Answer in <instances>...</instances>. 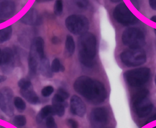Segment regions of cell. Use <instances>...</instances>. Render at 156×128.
<instances>
[{"label": "cell", "instance_id": "obj_1", "mask_svg": "<svg viewBox=\"0 0 156 128\" xmlns=\"http://www.w3.org/2000/svg\"><path fill=\"white\" fill-rule=\"evenodd\" d=\"M73 88L80 95L92 104L101 103L107 97V90L103 84L86 76L78 77L73 84Z\"/></svg>", "mask_w": 156, "mask_h": 128}, {"label": "cell", "instance_id": "obj_2", "mask_svg": "<svg viewBox=\"0 0 156 128\" xmlns=\"http://www.w3.org/2000/svg\"><path fill=\"white\" fill-rule=\"evenodd\" d=\"M78 58L87 67L94 65L97 52L96 38L93 34L86 32L81 35L78 41Z\"/></svg>", "mask_w": 156, "mask_h": 128}, {"label": "cell", "instance_id": "obj_3", "mask_svg": "<svg viewBox=\"0 0 156 128\" xmlns=\"http://www.w3.org/2000/svg\"><path fill=\"white\" fill-rule=\"evenodd\" d=\"M149 94L147 90L143 89L135 93L131 99L133 110L140 118L148 116L153 110V104L148 98Z\"/></svg>", "mask_w": 156, "mask_h": 128}, {"label": "cell", "instance_id": "obj_4", "mask_svg": "<svg viewBox=\"0 0 156 128\" xmlns=\"http://www.w3.org/2000/svg\"><path fill=\"white\" fill-rule=\"evenodd\" d=\"M151 76V70L147 68H140L127 71L123 77L126 82L133 87H138L147 82Z\"/></svg>", "mask_w": 156, "mask_h": 128}, {"label": "cell", "instance_id": "obj_5", "mask_svg": "<svg viewBox=\"0 0 156 128\" xmlns=\"http://www.w3.org/2000/svg\"><path fill=\"white\" fill-rule=\"evenodd\" d=\"M122 42L130 49H140L145 45V37L140 29L128 28L123 32Z\"/></svg>", "mask_w": 156, "mask_h": 128}, {"label": "cell", "instance_id": "obj_6", "mask_svg": "<svg viewBox=\"0 0 156 128\" xmlns=\"http://www.w3.org/2000/svg\"><path fill=\"white\" fill-rule=\"evenodd\" d=\"M122 62L127 67L140 66L146 61L145 51L141 49H131L120 54Z\"/></svg>", "mask_w": 156, "mask_h": 128}, {"label": "cell", "instance_id": "obj_7", "mask_svg": "<svg viewBox=\"0 0 156 128\" xmlns=\"http://www.w3.org/2000/svg\"><path fill=\"white\" fill-rule=\"evenodd\" d=\"M68 30L75 35H83L87 32L89 29V21L81 15L69 16L65 21Z\"/></svg>", "mask_w": 156, "mask_h": 128}, {"label": "cell", "instance_id": "obj_8", "mask_svg": "<svg viewBox=\"0 0 156 128\" xmlns=\"http://www.w3.org/2000/svg\"><path fill=\"white\" fill-rule=\"evenodd\" d=\"M113 15L115 19L123 26L134 25L139 21L125 3H120L115 7Z\"/></svg>", "mask_w": 156, "mask_h": 128}, {"label": "cell", "instance_id": "obj_9", "mask_svg": "<svg viewBox=\"0 0 156 128\" xmlns=\"http://www.w3.org/2000/svg\"><path fill=\"white\" fill-rule=\"evenodd\" d=\"M13 96V92L9 87H4L0 90V109L8 117H12L15 114Z\"/></svg>", "mask_w": 156, "mask_h": 128}, {"label": "cell", "instance_id": "obj_10", "mask_svg": "<svg viewBox=\"0 0 156 128\" xmlns=\"http://www.w3.org/2000/svg\"><path fill=\"white\" fill-rule=\"evenodd\" d=\"M90 121L94 128L107 125L109 121V113L105 108H98L92 110L90 114Z\"/></svg>", "mask_w": 156, "mask_h": 128}, {"label": "cell", "instance_id": "obj_11", "mask_svg": "<svg viewBox=\"0 0 156 128\" xmlns=\"http://www.w3.org/2000/svg\"><path fill=\"white\" fill-rule=\"evenodd\" d=\"M1 69L4 73H10L15 67V57L13 51L9 47H6L2 51Z\"/></svg>", "mask_w": 156, "mask_h": 128}, {"label": "cell", "instance_id": "obj_12", "mask_svg": "<svg viewBox=\"0 0 156 128\" xmlns=\"http://www.w3.org/2000/svg\"><path fill=\"white\" fill-rule=\"evenodd\" d=\"M44 57L42 56L37 51L35 47L31 45L30 51L28 57V68L30 76L33 77L37 74V70L39 69L40 61Z\"/></svg>", "mask_w": 156, "mask_h": 128}, {"label": "cell", "instance_id": "obj_13", "mask_svg": "<svg viewBox=\"0 0 156 128\" xmlns=\"http://www.w3.org/2000/svg\"><path fill=\"white\" fill-rule=\"evenodd\" d=\"M70 110L73 115L83 117L87 112V107L80 97L73 95L70 101Z\"/></svg>", "mask_w": 156, "mask_h": 128}, {"label": "cell", "instance_id": "obj_14", "mask_svg": "<svg viewBox=\"0 0 156 128\" xmlns=\"http://www.w3.org/2000/svg\"><path fill=\"white\" fill-rule=\"evenodd\" d=\"M15 9L13 0H0V19H10L14 15Z\"/></svg>", "mask_w": 156, "mask_h": 128}, {"label": "cell", "instance_id": "obj_15", "mask_svg": "<svg viewBox=\"0 0 156 128\" xmlns=\"http://www.w3.org/2000/svg\"><path fill=\"white\" fill-rule=\"evenodd\" d=\"M20 21L22 23L30 26H37L42 23L41 17L34 8H31L28 10L26 15L20 19Z\"/></svg>", "mask_w": 156, "mask_h": 128}, {"label": "cell", "instance_id": "obj_16", "mask_svg": "<svg viewBox=\"0 0 156 128\" xmlns=\"http://www.w3.org/2000/svg\"><path fill=\"white\" fill-rule=\"evenodd\" d=\"M20 94L27 101L32 104H37L39 102V97L34 90L32 87L26 89H20Z\"/></svg>", "mask_w": 156, "mask_h": 128}, {"label": "cell", "instance_id": "obj_17", "mask_svg": "<svg viewBox=\"0 0 156 128\" xmlns=\"http://www.w3.org/2000/svg\"><path fill=\"white\" fill-rule=\"evenodd\" d=\"M69 9L74 12L85 10L88 6V0H67Z\"/></svg>", "mask_w": 156, "mask_h": 128}, {"label": "cell", "instance_id": "obj_18", "mask_svg": "<svg viewBox=\"0 0 156 128\" xmlns=\"http://www.w3.org/2000/svg\"><path fill=\"white\" fill-rule=\"evenodd\" d=\"M55 115V110L52 105H47L42 108L37 116V121L40 123L49 116Z\"/></svg>", "mask_w": 156, "mask_h": 128}, {"label": "cell", "instance_id": "obj_19", "mask_svg": "<svg viewBox=\"0 0 156 128\" xmlns=\"http://www.w3.org/2000/svg\"><path fill=\"white\" fill-rule=\"evenodd\" d=\"M39 70L43 76L47 78H50L52 76V72L51 69V65L47 58L44 57L42 58L39 63Z\"/></svg>", "mask_w": 156, "mask_h": 128}, {"label": "cell", "instance_id": "obj_20", "mask_svg": "<svg viewBox=\"0 0 156 128\" xmlns=\"http://www.w3.org/2000/svg\"><path fill=\"white\" fill-rule=\"evenodd\" d=\"M12 34V28L9 26L0 30V43L5 42L11 39Z\"/></svg>", "mask_w": 156, "mask_h": 128}, {"label": "cell", "instance_id": "obj_21", "mask_svg": "<svg viewBox=\"0 0 156 128\" xmlns=\"http://www.w3.org/2000/svg\"><path fill=\"white\" fill-rule=\"evenodd\" d=\"M65 47L68 54L70 56L73 55L75 51V43L73 37L70 35H68L65 43Z\"/></svg>", "mask_w": 156, "mask_h": 128}, {"label": "cell", "instance_id": "obj_22", "mask_svg": "<svg viewBox=\"0 0 156 128\" xmlns=\"http://www.w3.org/2000/svg\"><path fill=\"white\" fill-rule=\"evenodd\" d=\"M13 103H14V106L16 108L17 111L20 113H23L26 108V103L25 102V101L20 97H14Z\"/></svg>", "mask_w": 156, "mask_h": 128}, {"label": "cell", "instance_id": "obj_23", "mask_svg": "<svg viewBox=\"0 0 156 128\" xmlns=\"http://www.w3.org/2000/svg\"><path fill=\"white\" fill-rule=\"evenodd\" d=\"M51 69L52 73H57L59 71L63 72L65 71V68L61 64V62L58 58H55L51 63Z\"/></svg>", "mask_w": 156, "mask_h": 128}, {"label": "cell", "instance_id": "obj_24", "mask_svg": "<svg viewBox=\"0 0 156 128\" xmlns=\"http://www.w3.org/2000/svg\"><path fill=\"white\" fill-rule=\"evenodd\" d=\"M52 106L54 107L55 115L59 117H62L65 113V108L63 103H53Z\"/></svg>", "mask_w": 156, "mask_h": 128}, {"label": "cell", "instance_id": "obj_25", "mask_svg": "<svg viewBox=\"0 0 156 128\" xmlns=\"http://www.w3.org/2000/svg\"><path fill=\"white\" fill-rule=\"evenodd\" d=\"M27 119L24 115H18L15 116L13 119V123L17 127H22L26 125Z\"/></svg>", "mask_w": 156, "mask_h": 128}, {"label": "cell", "instance_id": "obj_26", "mask_svg": "<svg viewBox=\"0 0 156 128\" xmlns=\"http://www.w3.org/2000/svg\"><path fill=\"white\" fill-rule=\"evenodd\" d=\"M54 13L57 16H60L63 11V2L62 0H57L54 8Z\"/></svg>", "mask_w": 156, "mask_h": 128}, {"label": "cell", "instance_id": "obj_27", "mask_svg": "<svg viewBox=\"0 0 156 128\" xmlns=\"http://www.w3.org/2000/svg\"><path fill=\"white\" fill-rule=\"evenodd\" d=\"M18 86L20 89H26L32 87L31 82L29 79L23 78L18 82Z\"/></svg>", "mask_w": 156, "mask_h": 128}, {"label": "cell", "instance_id": "obj_28", "mask_svg": "<svg viewBox=\"0 0 156 128\" xmlns=\"http://www.w3.org/2000/svg\"><path fill=\"white\" fill-rule=\"evenodd\" d=\"M54 89L51 86H47L44 87L41 91V94L43 97H47L52 95Z\"/></svg>", "mask_w": 156, "mask_h": 128}, {"label": "cell", "instance_id": "obj_29", "mask_svg": "<svg viewBox=\"0 0 156 128\" xmlns=\"http://www.w3.org/2000/svg\"><path fill=\"white\" fill-rule=\"evenodd\" d=\"M46 126L47 128H58L56 122L52 116H49L46 118Z\"/></svg>", "mask_w": 156, "mask_h": 128}, {"label": "cell", "instance_id": "obj_30", "mask_svg": "<svg viewBox=\"0 0 156 128\" xmlns=\"http://www.w3.org/2000/svg\"><path fill=\"white\" fill-rule=\"evenodd\" d=\"M66 125L69 128H79V123L78 122L72 118L68 119L66 121Z\"/></svg>", "mask_w": 156, "mask_h": 128}, {"label": "cell", "instance_id": "obj_31", "mask_svg": "<svg viewBox=\"0 0 156 128\" xmlns=\"http://www.w3.org/2000/svg\"><path fill=\"white\" fill-rule=\"evenodd\" d=\"M58 95L63 99L65 101H66L67 99L69 98L70 95L65 90L63 89V88H59L57 91V92Z\"/></svg>", "mask_w": 156, "mask_h": 128}, {"label": "cell", "instance_id": "obj_32", "mask_svg": "<svg viewBox=\"0 0 156 128\" xmlns=\"http://www.w3.org/2000/svg\"><path fill=\"white\" fill-rule=\"evenodd\" d=\"M149 5L153 10H156V0H149Z\"/></svg>", "mask_w": 156, "mask_h": 128}, {"label": "cell", "instance_id": "obj_33", "mask_svg": "<svg viewBox=\"0 0 156 128\" xmlns=\"http://www.w3.org/2000/svg\"><path fill=\"white\" fill-rule=\"evenodd\" d=\"M155 120H156V114L152 115L151 117H149V118H148V119H147V121H146L145 124L149 123H151V122L153 121H155Z\"/></svg>", "mask_w": 156, "mask_h": 128}, {"label": "cell", "instance_id": "obj_34", "mask_svg": "<svg viewBox=\"0 0 156 128\" xmlns=\"http://www.w3.org/2000/svg\"><path fill=\"white\" fill-rule=\"evenodd\" d=\"M52 42L54 44H58L60 42V40L57 36H54L52 39Z\"/></svg>", "mask_w": 156, "mask_h": 128}, {"label": "cell", "instance_id": "obj_35", "mask_svg": "<svg viewBox=\"0 0 156 128\" xmlns=\"http://www.w3.org/2000/svg\"><path fill=\"white\" fill-rule=\"evenodd\" d=\"M6 80V77L4 75H0V84L5 82Z\"/></svg>", "mask_w": 156, "mask_h": 128}, {"label": "cell", "instance_id": "obj_36", "mask_svg": "<svg viewBox=\"0 0 156 128\" xmlns=\"http://www.w3.org/2000/svg\"><path fill=\"white\" fill-rule=\"evenodd\" d=\"M37 2L41 3V2H49V1H51L52 0H36Z\"/></svg>", "mask_w": 156, "mask_h": 128}, {"label": "cell", "instance_id": "obj_37", "mask_svg": "<svg viewBox=\"0 0 156 128\" xmlns=\"http://www.w3.org/2000/svg\"><path fill=\"white\" fill-rule=\"evenodd\" d=\"M151 20L153 21H154V22L156 23V16H152V17H151Z\"/></svg>", "mask_w": 156, "mask_h": 128}, {"label": "cell", "instance_id": "obj_38", "mask_svg": "<svg viewBox=\"0 0 156 128\" xmlns=\"http://www.w3.org/2000/svg\"><path fill=\"white\" fill-rule=\"evenodd\" d=\"M1 59H2V52H1V50L0 49V65H1Z\"/></svg>", "mask_w": 156, "mask_h": 128}, {"label": "cell", "instance_id": "obj_39", "mask_svg": "<svg viewBox=\"0 0 156 128\" xmlns=\"http://www.w3.org/2000/svg\"><path fill=\"white\" fill-rule=\"evenodd\" d=\"M110 1H112V2H118L121 1L122 0H110Z\"/></svg>", "mask_w": 156, "mask_h": 128}, {"label": "cell", "instance_id": "obj_40", "mask_svg": "<svg viewBox=\"0 0 156 128\" xmlns=\"http://www.w3.org/2000/svg\"><path fill=\"white\" fill-rule=\"evenodd\" d=\"M5 21V20H2V19H0V24H1V23H4Z\"/></svg>", "mask_w": 156, "mask_h": 128}, {"label": "cell", "instance_id": "obj_41", "mask_svg": "<svg viewBox=\"0 0 156 128\" xmlns=\"http://www.w3.org/2000/svg\"><path fill=\"white\" fill-rule=\"evenodd\" d=\"M154 32H155V34H156V29H154Z\"/></svg>", "mask_w": 156, "mask_h": 128}, {"label": "cell", "instance_id": "obj_42", "mask_svg": "<svg viewBox=\"0 0 156 128\" xmlns=\"http://www.w3.org/2000/svg\"><path fill=\"white\" fill-rule=\"evenodd\" d=\"M155 83H156V78H155Z\"/></svg>", "mask_w": 156, "mask_h": 128}, {"label": "cell", "instance_id": "obj_43", "mask_svg": "<svg viewBox=\"0 0 156 128\" xmlns=\"http://www.w3.org/2000/svg\"><path fill=\"white\" fill-rule=\"evenodd\" d=\"M156 128V126H155V127H154V128Z\"/></svg>", "mask_w": 156, "mask_h": 128}]
</instances>
